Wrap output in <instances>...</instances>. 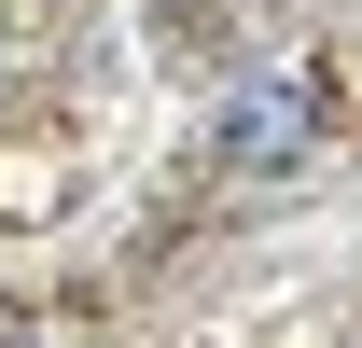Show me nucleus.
<instances>
[{
	"instance_id": "obj_1",
	"label": "nucleus",
	"mask_w": 362,
	"mask_h": 348,
	"mask_svg": "<svg viewBox=\"0 0 362 348\" xmlns=\"http://www.w3.org/2000/svg\"><path fill=\"white\" fill-rule=\"evenodd\" d=\"M209 139H223V168H237V181H293V168L320 153V98L293 84V70H251V84L209 112Z\"/></svg>"
}]
</instances>
